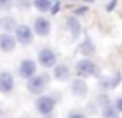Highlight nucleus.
<instances>
[{"label":"nucleus","mask_w":122,"mask_h":118,"mask_svg":"<svg viewBox=\"0 0 122 118\" xmlns=\"http://www.w3.org/2000/svg\"><path fill=\"white\" fill-rule=\"evenodd\" d=\"M55 106H57V97H55V95L41 94V95L36 99V111L39 113L41 116H44V118H48V116L53 115Z\"/></svg>","instance_id":"nucleus-1"},{"label":"nucleus","mask_w":122,"mask_h":118,"mask_svg":"<svg viewBox=\"0 0 122 118\" xmlns=\"http://www.w3.org/2000/svg\"><path fill=\"white\" fill-rule=\"evenodd\" d=\"M50 85V76L46 72L41 74H34L30 79H27V90L30 92L32 95H41L44 94V90Z\"/></svg>","instance_id":"nucleus-2"},{"label":"nucleus","mask_w":122,"mask_h":118,"mask_svg":"<svg viewBox=\"0 0 122 118\" xmlns=\"http://www.w3.org/2000/svg\"><path fill=\"white\" fill-rule=\"evenodd\" d=\"M74 69H76V74L80 78H90V76L97 74V65H96L90 58H85V57L76 62V67H74Z\"/></svg>","instance_id":"nucleus-3"},{"label":"nucleus","mask_w":122,"mask_h":118,"mask_svg":"<svg viewBox=\"0 0 122 118\" xmlns=\"http://www.w3.org/2000/svg\"><path fill=\"white\" fill-rule=\"evenodd\" d=\"M37 64L44 69H53L57 64V55L51 48H41L37 53Z\"/></svg>","instance_id":"nucleus-4"},{"label":"nucleus","mask_w":122,"mask_h":118,"mask_svg":"<svg viewBox=\"0 0 122 118\" xmlns=\"http://www.w3.org/2000/svg\"><path fill=\"white\" fill-rule=\"evenodd\" d=\"M34 32H32V28L28 27V25H16V28H14V39H16V42H20V44H23V46H28V44H32L34 42Z\"/></svg>","instance_id":"nucleus-5"},{"label":"nucleus","mask_w":122,"mask_h":118,"mask_svg":"<svg viewBox=\"0 0 122 118\" xmlns=\"http://www.w3.org/2000/svg\"><path fill=\"white\" fill-rule=\"evenodd\" d=\"M99 100V108H101V113H103L104 118H119V113L115 111V108H113V100L110 99V95L108 94H99L97 97Z\"/></svg>","instance_id":"nucleus-6"},{"label":"nucleus","mask_w":122,"mask_h":118,"mask_svg":"<svg viewBox=\"0 0 122 118\" xmlns=\"http://www.w3.org/2000/svg\"><path fill=\"white\" fill-rule=\"evenodd\" d=\"M18 74H20V78H23V79H30L34 74H37V62H34L32 58H23V60L20 62Z\"/></svg>","instance_id":"nucleus-7"},{"label":"nucleus","mask_w":122,"mask_h":118,"mask_svg":"<svg viewBox=\"0 0 122 118\" xmlns=\"http://www.w3.org/2000/svg\"><path fill=\"white\" fill-rule=\"evenodd\" d=\"M32 32L36 33V35H39V37L50 35V32H51V21H50L48 18H44V16H37V18L34 19Z\"/></svg>","instance_id":"nucleus-8"},{"label":"nucleus","mask_w":122,"mask_h":118,"mask_svg":"<svg viewBox=\"0 0 122 118\" xmlns=\"http://www.w3.org/2000/svg\"><path fill=\"white\" fill-rule=\"evenodd\" d=\"M71 94H73L74 97H87V94H89V86H87V81L83 78H76L71 81Z\"/></svg>","instance_id":"nucleus-9"},{"label":"nucleus","mask_w":122,"mask_h":118,"mask_svg":"<svg viewBox=\"0 0 122 118\" xmlns=\"http://www.w3.org/2000/svg\"><path fill=\"white\" fill-rule=\"evenodd\" d=\"M14 90V76L9 71H2L0 72V92L2 94H11Z\"/></svg>","instance_id":"nucleus-10"},{"label":"nucleus","mask_w":122,"mask_h":118,"mask_svg":"<svg viewBox=\"0 0 122 118\" xmlns=\"http://www.w3.org/2000/svg\"><path fill=\"white\" fill-rule=\"evenodd\" d=\"M14 48H16L14 35H11V33H7V32L0 33V51L2 53H11Z\"/></svg>","instance_id":"nucleus-11"},{"label":"nucleus","mask_w":122,"mask_h":118,"mask_svg":"<svg viewBox=\"0 0 122 118\" xmlns=\"http://www.w3.org/2000/svg\"><path fill=\"white\" fill-rule=\"evenodd\" d=\"M53 78H55L57 81H67V79L71 78L69 65H66V64H55V67H53Z\"/></svg>","instance_id":"nucleus-12"},{"label":"nucleus","mask_w":122,"mask_h":118,"mask_svg":"<svg viewBox=\"0 0 122 118\" xmlns=\"http://www.w3.org/2000/svg\"><path fill=\"white\" fill-rule=\"evenodd\" d=\"M66 25H67V30H69V33H71L73 39H78V37L81 35V23L78 21V18L69 16L67 21H66Z\"/></svg>","instance_id":"nucleus-13"},{"label":"nucleus","mask_w":122,"mask_h":118,"mask_svg":"<svg viewBox=\"0 0 122 118\" xmlns=\"http://www.w3.org/2000/svg\"><path fill=\"white\" fill-rule=\"evenodd\" d=\"M120 81H122V72H115L110 78H103L99 83L103 85L104 90H113V88H117L120 85Z\"/></svg>","instance_id":"nucleus-14"},{"label":"nucleus","mask_w":122,"mask_h":118,"mask_svg":"<svg viewBox=\"0 0 122 118\" xmlns=\"http://www.w3.org/2000/svg\"><path fill=\"white\" fill-rule=\"evenodd\" d=\"M78 49H80V53H81L85 58H90V57H94V55H96V46H94V42H92L90 37H85Z\"/></svg>","instance_id":"nucleus-15"},{"label":"nucleus","mask_w":122,"mask_h":118,"mask_svg":"<svg viewBox=\"0 0 122 118\" xmlns=\"http://www.w3.org/2000/svg\"><path fill=\"white\" fill-rule=\"evenodd\" d=\"M0 27L4 28V32L11 33V32H14V28H16V19L12 18V16H5V18L0 19Z\"/></svg>","instance_id":"nucleus-16"},{"label":"nucleus","mask_w":122,"mask_h":118,"mask_svg":"<svg viewBox=\"0 0 122 118\" xmlns=\"http://www.w3.org/2000/svg\"><path fill=\"white\" fill-rule=\"evenodd\" d=\"M51 0H32V5L34 9H37L39 12H50V9H51Z\"/></svg>","instance_id":"nucleus-17"},{"label":"nucleus","mask_w":122,"mask_h":118,"mask_svg":"<svg viewBox=\"0 0 122 118\" xmlns=\"http://www.w3.org/2000/svg\"><path fill=\"white\" fill-rule=\"evenodd\" d=\"M12 4L16 5V9H20V11H27V9H30V0H12Z\"/></svg>","instance_id":"nucleus-18"},{"label":"nucleus","mask_w":122,"mask_h":118,"mask_svg":"<svg viewBox=\"0 0 122 118\" xmlns=\"http://www.w3.org/2000/svg\"><path fill=\"white\" fill-rule=\"evenodd\" d=\"M12 7H14V4H12V0H0V11L4 12H9Z\"/></svg>","instance_id":"nucleus-19"},{"label":"nucleus","mask_w":122,"mask_h":118,"mask_svg":"<svg viewBox=\"0 0 122 118\" xmlns=\"http://www.w3.org/2000/svg\"><path fill=\"white\" fill-rule=\"evenodd\" d=\"M66 118H87V115H85V113H81V111H78V109H73V111L67 113Z\"/></svg>","instance_id":"nucleus-20"},{"label":"nucleus","mask_w":122,"mask_h":118,"mask_svg":"<svg viewBox=\"0 0 122 118\" xmlns=\"http://www.w3.org/2000/svg\"><path fill=\"white\" fill-rule=\"evenodd\" d=\"M113 108H115V111L119 113V115L122 113V95L119 97V99H115V102H113Z\"/></svg>","instance_id":"nucleus-21"},{"label":"nucleus","mask_w":122,"mask_h":118,"mask_svg":"<svg viewBox=\"0 0 122 118\" xmlns=\"http://www.w3.org/2000/svg\"><path fill=\"white\" fill-rule=\"evenodd\" d=\"M57 11H60V2H55V4H51V9H50V12H51V14H55Z\"/></svg>","instance_id":"nucleus-22"},{"label":"nucleus","mask_w":122,"mask_h":118,"mask_svg":"<svg viewBox=\"0 0 122 118\" xmlns=\"http://www.w3.org/2000/svg\"><path fill=\"white\" fill-rule=\"evenodd\" d=\"M117 5V0H110V4L106 5V11H113V7Z\"/></svg>","instance_id":"nucleus-23"},{"label":"nucleus","mask_w":122,"mask_h":118,"mask_svg":"<svg viewBox=\"0 0 122 118\" xmlns=\"http://www.w3.org/2000/svg\"><path fill=\"white\" fill-rule=\"evenodd\" d=\"M51 2H53V0H51Z\"/></svg>","instance_id":"nucleus-24"}]
</instances>
